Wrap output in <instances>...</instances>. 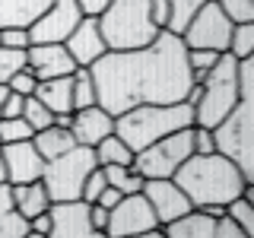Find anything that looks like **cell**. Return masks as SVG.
<instances>
[{
  "label": "cell",
  "instance_id": "6da1fadb",
  "mask_svg": "<svg viewBox=\"0 0 254 238\" xmlns=\"http://www.w3.org/2000/svg\"><path fill=\"white\" fill-rule=\"evenodd\" d=\"M89 70L95 79V99L115 118L140 105L185 102L194 89L185 38L165 29L146 48L105 51Z\"/></svg>",
  "mask_w": 254,
  "mask_h": 238
},
{
  "label": "cell",
  "instance_id": "7a4b0ae2",
  "mask_svg": "<svg viewBox=\"0 0 254 238\" xmlns=\"http://www.w3.org/2000/svg\"><path fill=\"white\" fill-rule=\"evenodd\" d=\"M175 184L188 194L194 210H203V206H229L232 200H238L245 194L248 178L229 156H222V153L197 156L194 153L175 172Z\"/></svg>",
  "mask_w": 254,
  "mask_h": 238
},
{
  "label": "cell",
  "instance_id": "3957f363",
  "mask_svg": "<svg viewBox=\"0 0 254 238\" xmlns=\"http://www.w3.org/2000/svg\"><path fill=\"white\" fill-rule=\"evenodd\" d=\"M213 133H216V149L232 159L251 184L254 181V54L248 60H238V105Z\"/></svg>",
  "mask_w": 254,
  "mask_h": 238
},
{
  "label": "cell",
  "instance_id": "277c9868",
  "mask_svg": "<svg viewBox=\"0 0 254 238\" xmlns=\"http://www.w3.org/2000/svg\"><path fill=\"white\" fill-rule=\"evenodd\" d=\"M185 127H194V105H188V102L140 105L115 118V133L133 149V156L146 149L149 143L169 137L175 130H185Z\"/></svg>",
  "mask_w": 254,
  "mask_h": 238
},
{
  "label": "cell",
  "instance_id": "5b68a950",
  "mask_svg": "<svg viewBox=\"0 0 254 238\" xmlns=\"http://www.w3.org/2000/svg\"><path fill=\"white\" fill-rule=\"evenodd\" d=\"M99 29L108 51H137L159 38V29L149 16V0H111L99 16Z\"/></svg>",
  "mask_w": 254,
  "mask_h": 238
},
{
  "label": "cell",
  "instance_id": "8992f818",
  "mask_svg": "<svg viewBox=\"0 0 254 238\" xmlns=\"http://www.w3.org/2000/svg\"><path fill=\"white\" fill-rule=\"evenodd\" d=\"M197 83L200 99L194 102V124L216 130L238 105V60L226 51Z\"/></svg>",
  "mask_w": 254,
  "mask_h": 238
},
{
  "label": "cell",
  "instance_id": "52a82bcc",
  "mask_svg": "<svg viewBox=\"0 0 254 238\" xmlns=\"http://www.w3.org/2000/svg\"><path fill=\"white\" fill-rule=\"evenodd\" d=\"M99 169L95 162V149L92 146H76L67 149L64 156L45 162V175H42V184L51 197V203H70V200H83V187L86 178Z\"/></svg>",
  "mask_w": 254,
  "mask_h": 238
},
{
  "label": "cell",
  "instance_id": "ba28073f",
  "mask_svg": "<svg viewBox=\"0 0 254 238\" xmlns=\"http://www.w3.org/2000/svg\"><path fill=\"white\" fill-rule=\"evenodd\" d=\"M194 156V127L175 130L169 137L149 143L146 149H140L133 156V169L143 178H175V172Z\"/></svg>",
  "mask_w": 254,
  "mask_h": 238
},
{
  "label": "cell",
  "instance_id": "9c48e42d",
  "mask_svg": "<svg viewBox=\"0 0 254 238\" xmlns=\"http://www.w3.org/2000/svg\"><path fill=\"white\" fill-rule=\"evenodd\" d=\"M188 51H229V38H232V22L222 13L219 0H206L200 13L188 22V29L181 32Z\"/></svg>",
  "mask_w": 254,
  "mask_h": 238
},
{
  "label": "cell",
  "instance_id": "30bf717a",
  "mask_svg": "<svg viewBox=\"0 0 254 238\" xmlns=\"http://www.w3.org/2000/svg\"><path fill=\"white\" fill-rule=\"evenodd\" d=\"M159 229V219L153 213V206L149 200L140 194H124L118 206H111L108 210V229L105 232L111 238H127V235H140V232H153Z\"/></svg>",
  "mask_w": 254,
  "mask_h": 238
},
{
  "label": "cell",
  "instance_id": "8fae6325",
  "mask_svg": "<svg viewBox=\"0 0 254 238\" xmlns=\"http://www.w3.org/2000/svg\"><path fill=\"white\" fill-rule=\"evenodd\" d=\"M79 19L83 10L76 6V0H51V6L29 26L32 45H64L79 26Z\"/></svg>",
  "mask_w": 254,
  "mask_h": 238
},
{
  "label": "cell",
  "instance_id": "7c38bea8",
  "mask_svg": "<svg viewBox=\"0 0 254 238\" xmlns=\"http://www.w3.org/2000/svg\"><path fill=\"white\" fill-rule=\"evenodd\" d=\"M0 162H3L6 184H29V181H42V175H45V159L32 140L3 143L0 146Z\"/></svg>",
  "mask_w": 254,
  "mask_h": 238
},
{
  "label": "cell",
  "instance_id": "4fadbf2b",
  "mask_svg": "<svg viewBox=\"0 0 254 238\" xmlns=\"http://www.w3.org/2000/svg\"><path fill=\"white\" fill-rule=\"evenodd\" d=\"M143 197H146L149 206H153L159 226H169V222H175L178 216H185V213L194 210V203L188 200L185 190L175 184V178H146Z\"/></svg>",
  "mask_w": 254,
  "mask_h": 238
},
{
  "label": "cell",
  "instance_id": "5bb4252c",
  "mask_svg": "<svg viewBox=\"0 0 254 238\" xmlns=\"http://www.w3.org/2000/svg\"><path fill=\"white\" fill-rule=\"evenodd\" d=\"M26 67L35 73L38 83H45V79H58V76H73L76 73V60L70 58V51L64 45H29Z\"/></svg>",
  "mask_w": 254,
  "mask_h": 238
},
{
  "label": "cell",
  "instance_id": "9a60e30c",
  "mask_svg": "<svg viewBox=\"0 0 254 238\" xmlns=\"http://www.w3.org/2000/svg\"><path fill=\"white\" fill-rule=\"evenodd\" d=\"M95 226L89 219V203L70 200V203H51V232L48 238H92Z\"/></svg>",
  "mask_w": 254,
  "mask_h": 238
},
{
  "label": "cell",
  "instance_id": "2e32d148",
  "mask_svg": "<svg viewBox=\"0 0 254 238\" xmlns=\"http://www.w3.org/2000/svg\"><path fill=\"white\" fill-rule=\"evenodd\" d=\"M64 48H67L70 58L76 60V67H92V63L108 51L105 38H102V29H99V16H83L79 26L70 32V38L64 42Z\"/></svg>",
  "mask_w": 254,
  "mask_h": 238
},
{
  "label": "cell",
  "instance_id": "e0dca14e",
  "mask_svg": "<svg viewBox=\"0 0 254 238\" xmlns=\"http://www.w3.org/2000/svg\"><path fill=\"white\" fill-rule=\"evenodd\" d=\"M70 133L79 146H95L105 137L115 133V115H108L102 105H92V108H79L73 111V124H70Z\"/></svg>",
  "mask_w": 254,
  "mask_h": 238
},
{
  "label": "cell",
  "instance_id": "ac0fdd59",
  "mask_svg": "<svg viewBox=\"0 0 254 238\" xmlns=\"http://www.w3.org/2000/svg\"><path fill=\"white\" fill-rule=\"evenodd\" d=\"M35 99L51 108V115H73V76H58L38 83Z\"/></svg>",
  "mask_w": 254,
  "mask_h": 238
},
{
  "label": "cell",
  "instance_id": "d6986e66",
  "mask_svg": "<svg viewBox=\"0 0 254 238\" xmlns=\"http://www.w3.org/2000/svg\"><path fill=\"white\" fill-rule=\"evenodd\" d=\"M165 238H213V229H216V219L206 216L203 210H190L185 216H178L169 226H159Z\"/></svg>",
  "mask_w": 254,
  "mask_h": 238
},
{
  "label": "cell",
  "instance_id": "ffe728a7",
  "mask_svg": "<svg viewBox=\"0 0 254 238\" xmlns=\"http://www.w3.org/2000/svg\"><path fill=\"white\" fill-rule=\"evenodd\" d=\"M48 6H51V0H0V29L32 26Z\"/></svg>",
  "mask_w": 254,
  "mask_h": 238
},
{
  "label": "cell",
  "instance_id": "44dd1931",
  "mask_svg": "<svg viewBox=\"0 0 254 238\" xmlns=\"http://www.w3.org/2000/svg\"><path fill=\"white\" fill-rule=\"evenodd\" d=\"M13 187V203L16 210L22 213L26 219H35L42 216V213L51 210V197H48V190L42 181H29V184H10Z\"/></svg>",
  "mask_w": 254,
  "mask_h": 238
},
{
  "label": "cell",
  "instance_id": "7402d4cb",
  "mask_svg": "<svg viewBox=\"0 0 254 238\" xmlns=\"http://www.w3.org/2000/svg\"><path fill=\"white\" fill-rule=\"evenodd\" d=\"M29 232V219L13 203V187L0 181V238H26Z\"/></svg>",
  "mask_w": 254,
  "mask_h": 238
},
{
  "label": "cell",
  "instance_id": "603a6c76",
  "mask_svg": "<svg viewBox=\"0 0 254 238\" xmlns=\"http://www.w3.org/2000/svg\"><path fill=\"white\" fill-rule=\"evenodd\" d=\"M32 143H35V149L42 153L45 162H51V159H58V156L67 153V149L76 146V140H73V133H70V127H58V124L45 127V130H35Z\"/></svg>",
  "mask_w": 254,
  "mask_h": 238
},
{
  "label": "cell",
  "instance_id": "cb8c5ba5",
  "mask_svg": "<svg viewBox=\"0 0 254 238\" xmlns=\"http://www.w3.org/2000/svg\"><path fill=\"white\" fill-rule=\"evenodd\" d=\"M92 149H95V162L99 165H133V149L118 133H111L102 143H95Z\"/></svg>",
  "mask_w": 254,
  "mask_h": 238
},
{
  "label": "cell",
  "instance_id": "d4e9b609",
  "mask_svg": "<svg viewBox=\"0 0 254 238\" xmlns=\"http://www.w3.org/2000/svg\"><path fill=\"white\" fill-rule=\"evenodd\" d=\"M102 172H105V181L111 187H118L121 194H140L143 184H146V178L133 169V165H99Z\"/></svg>",
  "mask_w": 254,
  "mask_h": 238
},
{
  "label": "cell",
  "instance_id": "484cf974",
  "mask_svg": "<svg viewBox=\"0 0 254 238\" xmlns=\"http://www.w3.org/2000/svg\"><path fill=\"white\" fill-rule=\"evenodd\" d=\"M203 3L206 0H169V26H165V32L181 35V32L188 29V22L200 13Z\"/></svg>",
  "mask_w": 254,
  "mask_h": 238
},
{
  "label": "cell",
  "instance_id": "4316f807",
  "mask_svg": "<svg viewBox=\"0 0 254 238\" xmlns=\"http://www.w3.org/2000/svg\"><path fill=\"white\" fill-rule=\"evenodd\" d=\"M92 105H99V99H95L92 70L89 67H76V73H73V111L92 108Z\"/></svg>",
  "mask_w": 254,
  "mask_h": 238
},
{
  "label": "cell",
  "instance_id": "83f0119b",
  "mask_svg": "<svg viewBox=\"0 0 254 238\" xmlns=\"http://www.w3.org/2000/svg\"><path fill=\"white\" fill-rule=\"evenodd\" d=\"M229 54L235 60H248L254 54V22H242L232 26V38H229Z\"/></svg>",
  "mask_w": 254,
  "mask_h": 238
},
{
  "label": "cell",
  "instance_id": "f1b7e54d",
  "mask_svg": "<svg viewBox=\"0 0 254 238\" xmlns=\"http://www.w3.org/2000/svg\"><path fill=\"white\" fill-rule=\"evenodd\" d=\"M22 67H26V51L0 45V86H6V83H10V79L19 73Z\"/></svg>",
  "mask_w": 254,
  "mask_h": 238
},
{
  "label": "cell",
  "instance_id": "f546056e",
  "mask_svg": "<svg viewBox=\"0 0 254 238\" xmlns=\"http://www.w3.org/2000/svg\"><path fill=\"white\" fill-rule=\"evenodd\" d=\"M32 137H35V130L26 124V118H0V146L3 143H22Z\"/></svg>",
  "mask_w": 254,
  "mask_h": 238
},
{
  "label": "cell",
  "instance_id": "4dcf8cb0",
  "mask_svg": "<svg viewBox=\"0 0 254 238\" xmlns=\"http://www.w3.org/2000/svg\"><path fill=\"white\" fill-rule=\"evenodd\" d=\"M22 118H26V124L32 127V130H45V127H51V124H54V115H51V108H48V105H42V102H38L35 95H29V99H26Z\"/></svg>",
  "mask_w": 254,
  "mask_h": 238
},
{
  "label": "cell",
  "instance_id": "1f68e13d",
  "mask_svg": "<svg viewBox=\"0 0 254 238\" xmlns=\"http://www.w3.org/2000/svg\"><path fill=\"white\" fill-rule=\"evenodd\" d=\"M226 216H232L238 226H242V232L248 238H254V206L245 200V197H238V200H232L226 206Z\"/></svg>",
  "mask_w": 254,
  "mask_h": 238
},
{
  "label": "cell",
  "instance_id": "d6a6232c",
  "mask_svg": "<svg viewBox=\"0 0 254 238\" xmlns=\"http://www.w3.org/2000/svg\"><path fill=\"white\" fill-rule=\"evenodd\" d=\"M222 13L229 16L232 26H242V22H254V0H219Z\"/></svg>",
  "mask_w": 254,
  "mask_h": 238
},
{
  "label": "cell",
  "instance_id": "836d02e7",
  "mask_svg": "<svg viewBox=\"0 0 254 238\" xmlns=\"http://www.w3.org/2000/svg\"><path fill=\"white\" fill-rule=\"evenodd\" d=\"M219 58H222L219 51H188V67H190V76H194V83H197V79H200Z\"/></svg>",
  "mask_w": 254,
  "mask_h": 238
},
{
  "label": "cell",
  "instance_id": "e575fe53",
  "mask_svg": "<svg viewBox=\"0 0 254 238\" xmlns=\"http://www.w3.org/2000/svg\"><path fill=\"white\" fill-rule=\"evenodd\" d=\"M0 45H6V48H19V51H29V45H32L29 26H10V29H0Z\"/></svg>",
  "mask_w": 254,
  "mask_h": 238
},
{
  "label": "cell",
  "instance_id": "d590c367",
  "mask_svg": "<svg viewBox=\"0 0 254 238\" xmlns=\"http://www.w3.org/2000/svg\"><path fill=\"white\" fill-rule=\"evenodd\" d=\"M6 86H10V92L26 95V99H29V95H35V89H38V79H35V73H32L29 67H22L19 73H16L10 83H6Z\"/></svg>",
  "mask_w": 254,
  "mask_h": 238
},
{
  "label": "cell",
  "instance_id": "8d00e7d4",
  "mask_svg": "<svg viewBox=\"0 0 254 238\" xmlns=\"http://www.w3.org/2000/svg\"><path fill=\"white\" fill-rule=\"evenodd\" d=\"M194 153H197V156L219 153V149H216V133H213L210 127H197V124H194Z\"/></svg>",
  "mask_w": 254,
  "mask_h": 238
},
{
  "label": "cell",
  "instance_id": "74e56055",
  "mask_svg": "<svg viewBox=\"0 0 254 238\" xmlns=\"http://www.w3.org/2000/svg\"><path fill=\"white\" fill-rule=\"evenodd\" d=\"M105 187H108V181H105V172H102V169H95V172L89 175V178H86L83 200H86V203H95V200H99V194H102Z\"/></svg>",
  "mask_w": 254,
  "mask_h": 238
},
{
  "label": "cell",
  "instance_id": "f35d334b",
  "mask_svg": "<svg viewBox=\"0 0 254 238\" xmlns=\"http://www.w3.org/2000/svg\"><path fill=\"white\" fill-rule=\"evenodd\" d=\"M213 238H248V235L242 232V226H238L232 216H219L216 229H213Z\"/></svg>",
  "mask_w": 254,
  "mask_h": 238
},
{
  "label": "cell",
  "instance_id": "ab89813d",
  "mask_svg": "<svg viewBox=\"0 0 254 238\" xmlns=\"http://www.w3.org/2000/svg\"><path fill=\"white\" fill-rule=\"evenodd\" d=\"M149 16L159 29L169 26V0H149Z\"/></svg>",
  "mask_w": 254,
  "mask_h": 238
},
{
  "label": "cell",
  "instance_id": "60d3db41",
  "mask_svg": "<svg viewBox=\"0 0 254 238\" xmlns=\"http://www.w3.org/2000/svg\"><path fill=\"white\" fill-rule=\"evenodd\" d=\"M22 108H26V95L10 92L3 102V118H22Z\"/></svg>",
  "mask_w": 254,
  "mask_h": 238
},
{
  "label": "cell",
  "instance_id": "b9f144b4",
  "mask_svg": "<svg viewBox=\"0 0 254 238\" xmlns=\"http://www.w3.org/2000/svg\"><path fill=\"white\" fill-rule=\"evenodd\" d=\"M111 0H76V6L83 10V16H102L108 10Z\"/></svg>",
  "mask_w": 254,
  "mask_h": 238
},
{
  "label": "cell",
  "instance_id": "7bdbcfd3",
  "mask_svg": "<svg viewBox=\"0 0 254 238\" xmlns=\"http://www.w3.org/2000/svg\"><path fill=\"white\" fill-rule=\"evenodd\" d=\"M121 190H118V187H105V190H102V194H99V200H95V203H99V206H105V210H111V206H118V200H121Z\"/></svg>",
  "mask_w": 254,
  "mask_h": 238
},
{
  "label": "cell",
  "instance_id": "ee69618b",
  "mask_svg": "<svg viewBox=\"0 0 254 238\" xmlns=\"http://www.w3.org/2000/svg\"><path fill=\"white\" fill-rule=\"evenodd\" d=\"M29 229L35 235H48V232H51V210L42 213V216H35V219H29Z\"/></svg>",
  "mask_w": 254,
  "mask_h": 238
},
{
  "label": "cell",
  "instance_id": "f6af8a7d",
  "mask_svg": "<svg viewBox=\"0 0 254 238\" xmlns=\"http://www.w3.org/2000/svg\"><path fill=\"white\" fill-rule=\"evenodd\" d=\"M89 219H92L95 229H108V210H105V206L89 203Z\"/></svg>",
  "mask_w": 254,
  "mask_h": 238
},
{
  "label": "cell",
  "instance_id": "bcb514c9",
  "mask_svg": "<svg viewBox=\"0 0 254 238\" xmlns=\"http://www.w3.org/2000/svg\"><path fill=\"white\" fill-rule=\"evenodd\" d=\"M127 238H165L162 229H153V232H140V235H127Z\"/></svg>",
  "mask_w": 254,
  "mask_h": 238
},
{
  "label": "cell",
  "instance_id": "7dc6e473",
  "mask_svg": "<svg viewBox=\"0 0 254 238\" xmlns=\"http://www.w3.org/2000/svg\"><path fill=\"white\" fill-rule=\"evenodd\" d=\"M242 197H245V200H248V203L254 206V181H251V184H245V194H242Z\"/></svg>",
  "mask_w": 254,
  "mask_h": 238
},
{
  "label": "cell",
  "instance_id": "c3c4849f",
  "mask_svg": "<svg viewBox=\"0 0 254 238\" xmlns=\"http://www.w3.org/2000/svg\"><path fill=\"white\" fill-rule=\"evenodd\" d=\"M6 95H10V86H0V118H3V102H6Z\"/></svg>",
  "mask_w": 254,
  "mask_h": 238
},
{
  "label": "cell",
  "instance_id": "681fc988",
  "mask_svg": "<svg viewBox=\"0 0 254 238\" xmlns=\"http://www.w3.org/2000/svg\"><path fill=\"white\" fill-rule=\"evenodd\" d=\"M92 238H111V235L105 232V229H95V235H92Z\"/></svg>",
  "mask_w": 254,
  "mask_h": 238
},
{
  "label": "cell",
  "instance_id": "f907efd6",
  "mask_svg": "<svg viewBox=\"0 0 254 238\" xmlns=\"http://www.w3.org/2000/svg\"><path fill=\"white\" fill-rule=\"evenodd\" d=\"M26 238H48V235H35V232H29V235H26Z\"/></svg>",
  "mask_w": 254,
  "mask_h": 238
},
{
  "label": "cell",
  "instance_id": "816d5d0a",
  "mask_svg": "<svg viewBox=\"0 0 254 238\" xmlns=\"http://www.w3.org/2000/svg\"><path fill=\"white\" fill-rule=\"evenodd\" d=\"M0 181H3V162H0Z\"/></svg>",
  "mask_w": 254,
  "mask_h": 238
}]
</instances>
